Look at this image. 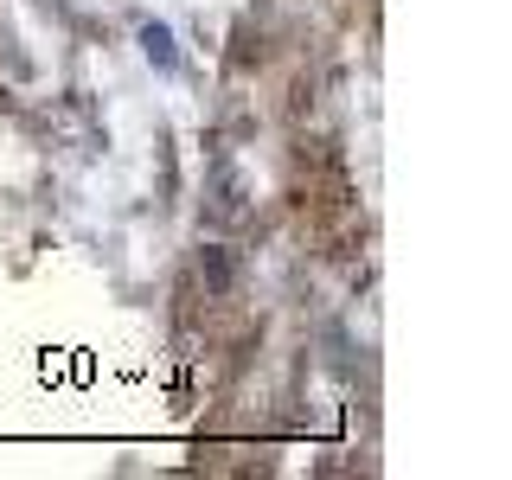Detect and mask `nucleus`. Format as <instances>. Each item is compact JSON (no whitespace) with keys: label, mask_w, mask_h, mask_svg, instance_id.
I'll return each instance as SVG.
<instances>
[{"label":"nucleus","mask_w":512,"mask_h":480,"mask_svg":"<svg viewBox=\"0 0 512 480\" xmlns=\"http://www.w3.org/2000/svg\"><path fill=\"white\" fill-rule=\"evenodd\" d=\"M141 45H148V58L160 71H173V32L167 26H141Z\"/></svg>","instance_id":"obj_1"}]
</instances>
